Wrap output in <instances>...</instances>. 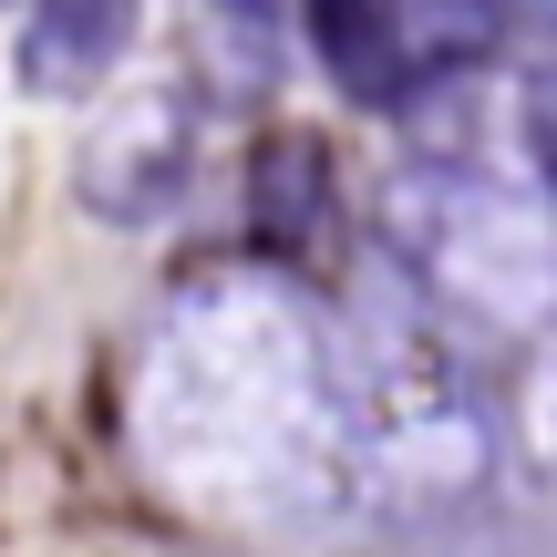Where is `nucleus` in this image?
Returning a JSON list of instances; mask_svg holds the SVG:
<instances>
[{
  "instance_id": "1",
  "label": "nucleus",
  "mask_w": 557,
  "mask_h": 557,
  "mask_svg": "<svg viewBox=\"0 0 557 557\" xmlns=\"http://www.w3.org/2000/svg\"><path fill=\"white\" fill-rule=\"evenodd\" d=\"M186 165H197V145H186V103H135L114 135L83 145V207L114 218V227H145V218L176 207Z\"/></svg>"
},
{
  "instance_id": "2",
  "label": "nucleus",
  "mask_w": 557,
  "mask_h": 557,
  "mask_svg": "<svg viewBox=\"0 0 557 557\" xmlns=\"http://www.w3.org/2000/svg\"><path fill=\"white\" fill-rule=\"evenodd\" d=\"M124 41H135V0H32L21 83L32 94H94V83H114Z\"/></svg>"
},
{
  "instance_id": "3",
  "label": "nucleus",
  "mask_w": 557,
  "mask_h": 557,
  "mask_svg": "<svg viewBox=\"0 0 557 557\" xmlns=\"http://www.w3.org/2000/svg\"><path fill=\"white\" fill-rule=\"evenodd\" d=\"M299 32H310L320 73H331L351 103H372V114H393V103L413 94V73H423L382 0H299Z\"/></svg>"
},
{
  "instance_id": "4",
  "label": "nucleus",
  "mask_w": 557,
  "mask_h": 557,
  "mask_svg": "<svg viewBox=\"0 0 557 557\" xmlns=\"http://www.w3.org/2000/svg\"><path fill=\"white\" fill-rule=\"evenodd\" d=\"M382 11L413 41V62H485L517 21V0H382Z\"/></svg>"
},
{
  "instance_id": "5",
  "label": "nucleus",
  "mask_w": 557,
  "mask_h": 557,
  "mask_svg": "<svg viewBox=\"0 0 557 557\" xmlns=\"http://www.w3.org/2000/svg\"><path fill=\"white\" fill-rule=\"evenodd\" d=\"M331 207V156L310 135H278L259 156V227L269 238H310V218Z\"/></svg>"
},
{
  "instance_id": "6",
  "label": "nucleus",
  "mask_w": 557,
  "mask_h": 557,
  "mask_svg": "<svg viewBox=\"0 0 557 557\" xmlns=\"http://www.w3.org/2000/svg\"><path fill=\"white\" fill-rule=\"evenodd\" d=\"M527 135H537V156L557 165V73H537V83H527Z\"/></svg>"
},
{
  "instance_id": "7",
  "label": "nucleus",
  "mask_w": 557,
  "mask_h": 557,
  "mask_svg": "<svg viewBox=\"0 0 557 557\" xmlns=\"http://www.w3.org/2000/svg\"><path fill=\"white\" fill-rule=\"evenodd\" d=\"M218 21H238V32H278V21H299V0H207Z\"/></svg>"
}]
</instances>
